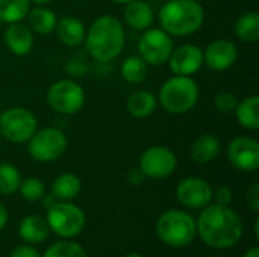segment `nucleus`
I'll return each mask as SVG.
<instances>
[{
  "label": "nucleus",
  "instance_id": "obj_1",
  "mask_svg": "<svg viewBox=\"0 0 259 257\" xmlns=\"http://www.w3.org/2000/svg\"><path fill=\"white\" fill-rule=\"evenodd\" d=\"M196 224L200 238L214 248H229L243 235V223L238 214L223 204L205 206Z\"/></svg>",
  "mask_w": 259,
  "mask_h": 257
},
{
  "label": "nucleus",
  "instance_id": "obj_2",
  "mask_svg": "<svg viewBox=\"0 0 259 257\" xmlns=\"http://www.w3.org/2000/svg\"><path fill=\"white\" fill-rule=\"evenodd\" d=\"M85 45L99 62L115 59L124 47V27L121 21L112 15L99 17L85 35Z\"/></svg>",
  "mask_w": 259,
  "mask_h": 257
},
{
  "label": "nucleus",
  "instance_id": "obj_3",
  "mask_svg": "<svg viewBox=\"0 0 259 257\" xmlns=\"http://www.w3.org/2000/svg\"><path fill=\"white\" fill-rule=\"evenodd\" d=\"M203 21L205 11L197 0H168L159 11L162 30L175 36H185L197 32Z\"/></svg>",
  "mask_w": 259,
  "mask_h": 257
},
{
  "label": "nucleus",
  "instance_id": "obj_4",
  "mask_svg": "<svg viewBox=\"0 0 259 257\" xmlns=\"http://www.w3.org/2000/svg\"><path fill=\"white\" fill-rule=\"evenodd\" d=\"M159 103L170 114H185L199 101V86L190 76H173L159 89Z\"/></svg>",
  "mask_w": 259,
  "mask_h": 257
},
{
  "label": "nucleus",
  "instance_id": "obj_5",
  "mask_svg": "<svg viewBox=\"0 0 259 257\" xmlns=\"http://www.w3.org/2000/svg\"><path fill=\"white\" fill-rule=\"evenodd\" d=\"M197 227L193 217L182 211H168L156 223V233L170 247H185L196 236Z\"/></svg>",
  "mask_w": 259,
  "mask_h": 257
},
{
  "label": "nucleus",
  "instance_id": "obj_6",
  "mask_svg": "<svg viewBox=\"0 0 259 257\" xmlns=\"http://www.w3.org/2000/svg\"><path fill=\"white\" fill-rule=\"evenodd\" d=\"M47 103L58 114L73 115L85 105V91L74 80L62 79L55 82L47 91Z\"/></svg>",
  "mask_w": 259,
  "mask_h": 257
},
{
  "label": "nucleus",
  "instance_id": "obj_7",
  "mask_svg": "<svg viewBox=\"0 0 259 257\" xmlns=\"http://www.w3.org/2000/svg\"><path fill=\"white\" fill-rule=\"evenodd\" d=\"M36 132L35 115L24 108H11L0 114V135L15 144L27 142Z\"/></svg>",
  "mask_w": 259,
  "mask_h": 257
},
{
  "label": "nucleus",
  "instance_id": "obj_8",
  "mask_svg": "<svg viewBox=\"0 0 259 257\" xmlns=\"http://www.w3.org/2000/svg\"><path fill=\"white\" fill-rule=\"evenodd\" d=\"M29 155L38 162H52L61 158L67 148L65 135L56 127L36 130L27 141Z\"/></svg>",
  "mask_w": 259,
  "mask_h": 257
},
{
  "label": "nucleus",
  "instance_id": "obj_9",
  "mask_svg": "<svg viewBox=\"0 0 259 257\" xmlns=\"http://www.w3.org/2000/svg\"><path fill=\"white\" fill-rule=\"evenodd\" d=\"M47 211L49 229H52L56 235L62 238H71L82 232L85 226V215L77 206L67 201H61L55 203Z\"/></svg>",
  "mask_w": 259,
  "mask_h": 257
},
{
  "label": "nucleus",
  "instance_id": "obj_10",
  "mask_svg": "<svg viewBox=\"0 0 259 257\" xmlns=\"http://www.w3.org/2000/svg\"><path fill=\"white\" fill-rule=\"evenodd\" d=\"M140 58L147 65H162L173 52V39L162 29H146L138 42Z\"/></svg>",
  "mask_w": 259,
  "mask_h": 257
},
{
  "label": "nucleus",
  "instance_id": "obj_11",
  "mask_svg": "<svg viewBox=\"0 0 259 257\" xmlns=\"http://www.w3.org/2000/svg\"><path fill=\"white\" fill-rule=\"evenodd\" d=\"M178 165L176 155L164 145H153L144 150L140 158V168L146 174V177L152 179H164L168 177Z\"/></svg>",
  "mask_w": 259,
  "mask_h": 257
},
{
  "label": "nucleus",
  "instance_id": "obj_12",
  "mask_svg": "<svg viewBox=\"0 0 259 257\" xmlns=\"http://www.w3.org/2000/svg\"><path fill=\"white\" fill-rule=\"evenodd\" d=\"M228 158L237 170L255 171L259 167V144L252 138H235L228 147Z\"/></svg>",
  "mask_w": 259,
  "mask_h": 257
},
{
  "label": "nucleus",
  "instance_id": "obj_13",
  "mask_svg": "<svg viewBox=\"0 0 259 257\" xmlns=\"http://www.w3.org/2000/svg\"><path fill=\"white\" fill-rule=\"evenodd\" d=\"M176 195L185 208L200 209L211 203L212 189L208 182L199 177H187L178 185Z\"/></svg>",
  "mask_w": 259,
  "mask_h": 257
},
{
  "label": "nucleus",
  "instance_id": "obj_14",
  "mask_svg": "<svg viewBox=\"0 0 259 257\" xmlns=\"http://www.w3.org/2000/svg\"><path fill=\"white\" fill-rule=\"evenodd\" d=\"M167 62L176 76H191L203 65V50L194 44H184L173 48Z\"/></svg>",
  "mask_w": 259,
  "mask_h": 257
},
{
  "label": "nucleus",
  "instance_id": "obj_15",
  "mask_svg": "<svg viewBox=\"0 0 259 257\" xmlns=\"http://www.w3.org/2000/svg\"><path fill=\"white\" fill-rule=\"evenodd\" d=\"M238 56L237 45L229 39H215L203 52V64L211 70L225 71L231 68Z\"/></svg>",
  "mask_w": 259,
  "mask_h": 257
},
{
  "label": "nucleus",
  "instance_id": "obj_16",
  "mask_svg": "<svg viewBox=\"0 0 259 257\" xmlns=\"http://www.w3.org/2000/svg\"><path fill=\"white\" fill-rule=\"evenodd\" d=\"M5 44L11 53L17 56H24L30 53L33 47V33L29 26L23 23H11L3 35Z\"/></svg>",
  "mask_w": 259,
  "mask_h": 257
},
{
  "label": "nucleus",
  "instance_id": "obj_17",
  "mask_svg": "<svg viewBox=\"0 0 259 257\" xmlns=\"http://www.w3.org/2000/svg\"><path fill=\"white\" fill-rule=\"evenodd\" d=\"M56 33L59 41L67 47H77L85 41V26L76 17H64L56 24Z\"/></svg>",
  "mask_w": 259,
  "mask_h": 257
},
{
  "label": "nucleus",
  "instance_id": "obj_18",
  "mask_svg": "<svg viewBox=\"0 0 259 257\" xmlns=\"http://www.w3.org/2000/svg\"><path fill=\"white\" fill-rule=\"evenodd\" d=\"M123 18L132 29L137 30H146L153 23V11L150 5H147L143 0H134L131 3H126V8L123 11Z\"/></svg>",
  "mask_w": 259,
  "mask_h": 257
},
{
  "label": "nucleus",
  "instance_id": "obj_19",
  "mask_svg": "<svg viewBox=\"0 0 259 257\" xmlns=\"http://www.w3.org/2000/svg\"><path fill=\"white\" fill-rule=\"evenodd\" d=\"M220 153V141L215 135L203 133L191 145V158L197 164H209Z\"/></svg>",
  "mask_w": 259,
  "mask_h": 257
},
{
  "label": "nucleus",
  "instance_id": "obj_20",
  "mask_svg": "<svg viewBox=\"0 0 259 257\" xmlns=\"http://www.w3.org/2000/svg\"><path fill=\"white\" fill-rule=\"evenodd\" d=\"M156 105H158V100L152 92H149V91H137L127 98L126 109L135 118H146V117H149V115H152L155 112Z\"/></svg>",
  "mask_w": 259,
  "mask_h": 257
},
{
  "label": "nucleus",
  "instance_id": "obj_21",
  "mask_svg": "<svg viewBox=\"0 0 259 257\" xmlns=\"http://www.w3.org/2000/svg\"><path fill=\"white\" fill-rule=\"evenodd\" d=\"M80 188H82V183L76 174L64 173L59 177H56V180L53 182L52 195L56 200L68 201V200H73L74 197H77V194L80 192Z\"/></svg>",
  "mask_w": 259,
  "mask_h": 257
},
{
  "label": "nucleus",
  "instance_id": "obj_22",
  "mask_svg": "<svg viewBox=\"0 0 259 257\" xmlns=\"http://www.w3.org/2000/svg\"><path fill=\"white\" fill-rule=\"evenodd\" d=\"M27 18H29L30 30L36 32L39 35H47V33L53 32L58 24V18H56L55 12L44 6L30 9L27 14Z\"/></svg>",
  "mask_w": 259,
  "mask_h": 257
},
{
  "label": "nucleus",
  "instance_id": "obj_23",
  "mask_svg": "<svg viewBox=\"0 0 259 257\" xmlns=\"http://www.w3.org/2000/svg\"><path fill=\"white\" fill-rule=\"evenodd\" d=\"M20 236L29 244L42 242L49 236V224L41 217H26L20 224Z\"/></svg>",
  "mask_w": 259,
  "mask_h": 257
},
{
  "label": "nucleus",
  "instance_id": "obj_24",
  "mask_svg": "<svg viewBox=\"0 0 259 257\" xmlns=\"http://www.w3.org/2000/svg\"><path fill=\"white\" fill-rule=\"evenodd\" d=\"M259 97L258 95H250L240 101L235 108V114L238 118V123L247 129V130H256L259 127Z\"/></svg>",
  "mask_w": 259,
  "mask_h": 257
},
{
  "label": "nucleus",
  "instance_id": "obj_25",
  "mask_svg": "<svg viewBox=\"0 0 259 257\" xmlns=\"http://www.w3.org/2000/svg\"><path fill=\"white\" fill-rule=\"evenodd\" d=\"M235 33L241 41L256 42L259 39V14L250 11L243 14L235 23Z\"/></svg>",
  "mask_w": 259,
  "mask_h": 257
},
{
  "label": "nucleus",
  "instance_id": "obj_26",
  "mask_svg": "<svg viewBox=\"0 0 259 257\" xmlns=\"http://www.w3.org/2000/svg\"><path fill=\"white\" fill-rule=\"evenodd\" d=\"M30 11V0H0V21L18 23L27 17Z\"/></svg>",
  "mask_w": 259,
  "mask_h": 257
},
{
  "label": "nucleus",
  "instance_id": "obj_27",
  "mask_svg": "<svg viewBox=\"0 0 259 257\" xmlns=\"http://www.w3.org/2000/svg\"><path fill=\"white\" fill-rule=\"evenodd\" d=\"M149 65L140 56H129L121 64V76L129 83H140L147 76Z\"/></svg>",
  "mask_w": 259,
  "mask_h": 257
},
{
  "label": "nucleus",
  "instance_id": "obj_28",
  "mask_svg": "<svg viewBox=\"0 0 259 257\" xmlns=\"http://www.w3.org/2000/svg\"><path fill=\"white\" fill-rule=\"evenodd\" d=\"M21 183L20 171L8 162L0 164V194H14L18 191Z\"/></svg>",
  "mask_w": 259,
  "mask_h": 257
},
{
  "label": "nucleus",
  "instance_id": "obj_29",
  "mask_svg": "<svg viewBox=\"0 0 259 257\" xmlns=\"http://www.w3.org/2000/svg\"><path fill=\"white\" fill-rule=\"evenodd\" d=\"M42 257H87L83 248L71 241H61L53 244Z\"/></svg>",
  "mask_w": 259,
  "mask_h": 257
},
{
  "label": "nucleus",
  "instance_id": "obj_30",
  "mask_svg": "<svg viewBox=\"0 0 259 257\" xmlns=\"http://www.w3.org/2000/svg\"><path fill=\"white\" fill-rule=\"evenodd\" d=\"M18 189H20L23 198H26L27 201H38L46 194L44 183L39 179H36V177H29V179L21 180Z\"/></svg>",
  "mask_w": 259,
  "mask_h": 257
},
{
  "label": "nucleus",
  "instance_id": "obj_31",
  "mask_svg": "<svg viewBox=\"0 0 259 257\" xmlns=\"http://www.w3.org/2000/svg\"><path fill=\"white\" fill-rule=\"evenodd\" d=\"M214 105L220 114H232L238 105V100L232 92H220V94H217Z\"/></svg>",
  "mask_w": 259,
  "mask_h": 257
},
{
  "label": "nucleus",
  "instance_id": "obj_32",
  "mask_svg": "<svg viewBox=\"0 0 259 257\" xmlns=\"http://www.w3.org/2000/svg\"><path fill=\"white\" fill-rule=\"evenodd\" d=\"M246 201H247V206H249L253 212H258L259 211V185L258 183H253V185L247 189Z\"/></svg>",
  "mask_w": 259,
  "mask_h": 257
},
{
  "label": "nucleus",
  "instance_id": "obj_33",
  "mask_svg": "<svg viewBox=\"0 0 259 257\" xmlns=\"http://www.w3.org/2000/svg\"><path fill=\"white\" fill-rule=\"evenodd\" d=\"M144 180H146V174L143 173V170L140 167H135L127 173V182L131 185H134V186H138V185L144 183Z\"/></svg>",
  "mask_w": 259,
  "mask_h": 257
},
{
  "label": "nucleus",
  "instance_id": "obj_34",
  "mask_svg": "<svg viewBox=\"0 0 259 257\" xmlns=\"http://www.w3.org/2000/svg\"><path fill=\"white\" fill-rule=\"evenodd\" d=\"M11 257H41V256H39V253H38L35 248H32V247H29V245H21V247H17V248H14V250H12Z\"/></svg>",
  "mask_w": 259,
  "mask_h": 257
},
{
  "label": "nucleus",
  "instance_id": "obj_35",
  "mask_svg": "<svg viewBox=\"0 0 259 257\" xmlns=\"http://www.w3.org/2000/svg\"><path fill=\"white\" fill-rule=\"evenodd\" d=\"M215 198H217V203L219 204H223V206H228L231 201H232V191L229 186H222L219 188L217 194H215Z\"/></svg>",
  "mask_w": 259,
  "mask_h": 257
},
{
  "label": "nucleus",
  "instance_id": "obj_36",
  "mask_svg": "<svg viewBox=\"0 0 259 257\" xmlns=\"http://www.w3.org/2000/svg\"><path fill=\"white\" fill-rule=\"evenodd\" d=\"M8 223V211L5 209V206L0 203V230L6 226Z\"/></svg>",
  "mask_w": 259,
  "mask_h": 257
},
{
  "label": "nucleus",
  "instance_id": "obj_37",
  "mask_svg": "<svg viewBox=\"0 0 259 257\" xmlns=\"http://www.w3.org/2000/svg\"><path fill=\"white\" fill-rule=\"evenodd\" d=\"M55 200H56V198H55L53 195H46V194L42 195V201H44V206H46L47 209H49V208H52V206L56 203Z\"/></svg>",
  "mask_w": 259,
  "mask_h": 257
},
{
  "label": "nucleus",
  "instance_id": "obj_38",
  "mask_svg": "<svg viewBox=\"0 0 259 257\" xmlns=\"http://www.w3.org/2000/svg\"><path fill=\"white\" fill-rule=\"evenodd\" d=\"M244 257H259V248L258 247L250 248V250L244 254Z\"/></svg>",
  "mask_w": 259,
  "mask_h": 257
},
{
  "label": "nucleus",
  "instance_id": "obj_39",
  "mask_svg": "<svg viewBox=\"0 0 259 257\" xmlns=\"http://www.w3.org/2000/svg\"><path fill=\"white\" fill-rule=\"evenodd\" d=\"M30 2H33V3H36V5H47V3H50L52 0H30Z\"/></svg>",
  "mask_w": 259,
  "mask_h": 257
},
{
  "label": "nucleus",
  "instance_id": "obj_40",
  "mask_svg": "<svg viewBox=\"0 0 259 257\" xmlns=\"http://www.w3.org/2000/svg\"><path fill=\"white\" fill-rule=\"evenodd\" d=\"M112 2L120 3V5H126V3H131V2H134V0H112Z\"/></svg>",
  "mask_w": 259,
  "mask_h": 257
},
{
  "label": "nucleus",
  "instance_id": "obj_41",
  "mask_svg": "<svg viewBox=\"0 0 259 257\" xmlns=\"http://www.w3.org/2000/svg\"><path fill=\"white\" fill-rule=\"evenodd\" d=\"M124 257H143V256H140V254H129V256H124Z\"/></svg>",
  "mask_w": 259,
  "mask_h": 257
},
{
  "label": "nucleus",
  "instance_id": "obj_42",
  "mask_svg": "<svg viewBox=\"0 0 259 257\" xmlns=\"http://www.w3.org/2000/svg\"><path fill=\"white\" fill-rule=\"evenodd\" d=\"M0 114H2V111H0Z\"/></svg>",
  "mask_w": 259,
  "mask_h": 257
}]
</instances>
